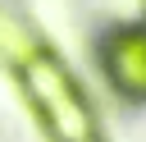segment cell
Returning a JSON list of instances; mask_svg holds the SVG:
<instances>
[{
  "label": "cell",
  "mask_w": 146,
  "mask_h": 142,
  "mask_svg": "<svg viewBox=\"0 0 146 142\" xmlns=\"http://www.w3.org/2000/svg\"><path fill=\"white\" fill-rule=\"evenodd\" d=\"M23 82H27V96L36 101L41 119L50 124V133L59 142H91V105L82 101L78 82L68 78V69L46 55V50H27L23 55Z\"/></svg>",
  "instance_id": "cell-1"
},
{
  "label": "cell",
  "mask_w": 146,
  "mask_h": 142,
  "mask_svg": "<svg viewBox=\"0 0 146 142\" xmlns=\"http://www.w3.org/2000/svg\"><path fill=\"white\" fill-rule=\"evenodd\" d=\"M105 73L123 96H146V32L123 27L105 41Z\"/></svg>",
  "instance_id": "cell-2"
},
{
  "label": "cell",
  "mask_w": 146,
  "mask_h": 142,
  "mask_svg": "<svg viewBox=\"0 0 146 142\" xmlns=\"http://www.w3.org/2000/svg\"><path fill=\"white\" fill-rule=\"evenodd\" d=\"M91 142H96V137H91Z\"/></svg>",
  "instance_id": "cell-3"
}]
</instances>
